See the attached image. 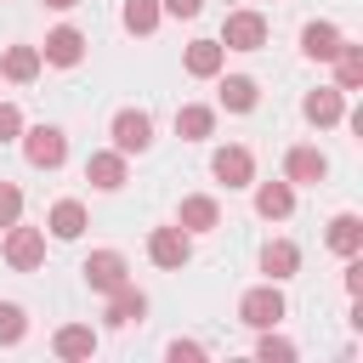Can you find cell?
<instances>
[{
	"label": "cell",
	"mask_w": 363,
	"mask_h": 363,
	"mask_svg": "<svg viewBox=\"0 0 363 363\" xmlns=\"http://www.w3.org/2000/svg\"><path fill=\"white\" fill-rule=\"evenodd\" d=\"M0 255H6L11 272H34V267H45V227H23V221H11L6 238H0Z\"/></svg>",
	"instance_id": "cell-1"
},
{
	"label": "cell",
	"mask_w": 363,
	"mask_h": 363,
	"mask_svg": "<svg viewBox=\"0 0 363 363\" xmlns=\"http://www.w3.org/2000/svg\"><path fill=\"white\" fill-rule=\"evenodd\" d=\"M284 289L278 284H255V289H244L238 295V323H250V329H278L284 323Z\"/></svg>",
	"instance_id": "cell-2"
},
{
	"label": "cell",
	"mask_w": 363,
	"mask_h": 363,
	"mask_svg": "<svg viewBox=\"0 0 363 363\" xmlns=\"http://www.w3.org/2000/svg\"><path fill=\"white\" fill-rule=\"evenodd\" d=\"M108 136H113V147L130 159V153H147L153 147V113L147 108H119L113 119H108Z\"/></svg>",
	"instance_id": "cell-3"
},
{
	"label": "cell",
	"mask_w": 363,
	"mask_h": 363,
	"mask_svg": "<svg viewBox=\"0 0 363 363\" xmlns=\"http://www.w3.org/2000/svg\"><path fill=\"white\" fill-rule=\"evenodd\" d=\"M23 159L34 164V170H57L62 159H68V136L57 130V125H23Z\"/></svg>",
	"instance_id": "cell-4"
},
{
	"label": "cell",
	"mask_w": 363,
	"mask_h": 363,
	"mask_svg": "<svg viewBox=\"0 0 363 363\" xmlns=\"http://www.w3.org/2000/svg\"><path fill=\"white\" fill-rule=\"evenodd\" d=\"M147 261L164 267V272H182V267L193 261V233H182L176 221H170V227H153V233H147Z\"/></svg>",
	"instance_id": "cell-5"
},
{
	"label": "cell",
	"mask_w": 363,
	"mask_h": 363,
	"mask_svg": "<svg viewBox=\"0 0 363 363\" xmlns=\"http://www.w3.org/2000/svg\"><path fill=\"white\" fill-rule=\"evenodd\" d=\"M210 176H216L221 187H250V182H255V153L238 147V142H227V147L210 153Z\"/></svg>",
	"instance_id": "cell-6"
},
{
	"label": "cell",
	"mask_w": 363,
	"mask_h": 363,
	"mask_svg": "<svg viewBox=\"0 0 363 363\" xmlns=\"http://www.w3.org/2000/svg\"><path fill=\"white\" fill-rule=\"evenodd\" d=\"M221 45H227V51H261V45H267V17H261V11H227Z\"/></svg>",
	"instance_id": "cell-7"
},
{
	"label": "cell",
	"mask_w": 363,
	"mask_h": 363,
	"mask_svg": "<svg viewBox=\"0 0 363 363\" xmlns=\"http://www.w3.org/2000/svg\"><path fill=\"white\" fill-rule=\"evenodd\" d=\"M323 176H329V153H323V147H306V142H301V147L284 153V182H289V187H318Z\"/></svg>",
	"instance_id": "cell-8"
},
{
	"label": "cell",
	"mask_w": 363,
	"mask_h": 363,
	"mask_svg": "<svg viewBox=\"0 0 363 363\" xmlns=\"http://www.w3.org/2000/svg\"><path fill=\"white\" fill-rule=\"evenodd\" d=\"M79 272H85V284H91L96 295H108V289H119V284L130 278V261H125L119 250H91Z\"/></svg>",
	"instance_id": "cell-9"
},
{
	"label": "cell",
	"mask_w": 363,
	"mask_h": 363,
	"mask_svg": "<svg viewBox=\"0 0 363 363\" xmlns=\"http://www.w3.org/2000/svg\"><path fill=\"white\" fill-rule=\"evenodd\" d=\"M125 176H130V164H125V153H119V147H102V153H91V159H85V182H91L96 193H119V187H125Z\"/></svg>",
	"instance_id": "cell-10"
},
{
	"label": "cell",
	"mask_w": 363,
	"mask_h": 363,
	"mask_svg": "<svg viewBox=\"0 0 363 363\" xmlns=\"http://www.w3.org/2000/svg\"><path fill=\"white\" fill-rule=\"evenodd\" d=\"M40 57H45L51 68H74V62H85V34H79L74 23H62V28H51V34H45Z\"/></svg>",
	"instance_id": "cell-11"
},
{
	"label": "cell",
	"mask_w": 363,
	"mask_h": 363,
	"mask_svg": "<svg viewBox=\"0 0 363 363\" xmlns=\"http://www.w3.org/2000/svg\"><path fill=\"white\" fill-rule=\"evenodd\" d=\"M301 113H306V125L329 130V125H340V119H346V91H335V85H318V91H306Z\"/></svg>",
	"instance_id": "cell-12"
},
{
	"label": "cell",
	"mask_w": 363,
	"mask_h": 363,
	"mask_svg": "<svg viewBox=\"0 0 363 363\" xmlns=\"http://www.w3.org/2000/svg\"><path fill=\"white\" fill-rule=\"evenodd\" d=\"M102 318H108L113 329H130V323H142V318H147V295L125 278L119 289H108V312H102Z\"/></svg>",
	"instance_id": "cell-13"
},
{
	"label": "cell",
	"mask_w": 363,
	"mask_h": 363,
	"mask_svg": "<svg viewBox=\"0 0 363 363\" xmlns=\"http://www.w3.org/2000/svg\"><path fill=\"white\" fill-rule=\"evenodd\" d=\"M176 227H182V233H210V227H221V204H216L210 193H187V199L176 204Z\"/></svg>",
	"instance_id": "cell-14"
},
{
	"label": "cell",
	"mask_w": 363,
	"mask_h": 363,
	"mask_svg": "<svg viewBox=\"0 0 363 363\" xmlns=\"http://www.w3.org/2000/svg\"><path fill=\"white\" fill-rule=\"evenodd\" d=\"M96 346H102V335H96L91 323H62V329L51 335V352H57V357H68V363L96 357Z\"/></svg>",
	"instance_id": "cell-15"
},
{
	"label": "cell",
	"mask_w": 363,
	"mask_h": 363,
	"mask_svg": "<svg viewBox=\"0 0 363 363\" xmlns=\"http://www.w3.org/2000/svg\"><path fill=\"white\" fill-rule=\"evenodd\" d=\"M182 68H187L193 79H216V74L227 68V45H221V40H193V45L182 51Z\"/></svg>",
	"instance_id": "cell-16"
},
{
	"label": "cell",
	"mask_w": 363,
	"mask_h": 363,
	"mask_svg": "<svg viewBox=\"0 0 363 363\" xmlns=\"http://www.w3.org/2000/svg\"><path fill=\"white\" fill-rule=\"evenodd\" d=\"M261 272H267V284L295 278V272H301V250H295L289 238H267V244H261Z\"/></svg>",
	"instance_id": "cell-17"
},
{
	"label": "cell",
	"mask_w": 363,
	"mask_h": 363,
	"mask_svg": "<svg viewBox=\"0 0 363 363\" xmlns=\"http://www.w3.org/2000/svg\"><path fill=\"white\" fill-rule=\"evenodd\" d=\"M255 187V216L261 221H284L295 210V187L289 182H250Z\"/></svg>",
	"instance_id": "cell-18"
},
{
	"label": "cell",
	"mask_w": 363,
	"mask_h": 363,
	"mask_svg": "<svg viewBox=\"0 0 363 363\" xmlns=\"http://www.w3.org/2000/svg\"><path fill=\"white\" fill-rule=\"evenodd\" d=\"M340 45H346V34H340V28H335V23H323V17H318V23H306V28H301V51H306V57H312V62H329V57H335V51H340Z\"/></svg>",
	"instance_id": "cell-19"
},
{
	"label": "cell",
	"mask_w": 363,
	"mask_h": 363,
	"mask_svg": "<svg viewBox=\"0 0 363 363\" xmlns=\"http://www.w3.org/2000/svg\"><path fill=\"white\" fill-rule=\"evenodd\" d=\"M40 68H45L40 45H6V57H0V74H6L11 85H28V79H40Z\"/></svg>",
	"instance_id": "cell-20"
},
{
	"label": "cell",
	"mask_w": 363,
	"mask_h": 363,
	"mask_svg": "<svg viewBox=\"0 0 363 363\" xmlns=\"http://www.w3.org/2000/svg\"><path fill=\"white\" fill-rule=\"evenodd\" d=\"M176 136H182V142H210V136H216V108L182 102V108H176Z\"/></svg>",
	"instance_id": "cell-21"
},
{
	"label": "cell",
	"mask_w": 363,
	"mask_h": 363,
	"mask_svg": "<svg viewBox=\"0 0 363 363\" xmlns=\"http://www.w3.org/2000/svg\"><path fill=\"white\" fill-rule=\"evenodd\" d=\"M221 79V108L227 113H250L255 102H261V85L250 79V74H216Z\"/></svg>",
	"instance_id": "cell-22"
},
{
	"label": "cell",
	"mask_w": 363,
	"mask_h": 363,
	"mask_svg": "<svg viewBox=\"0 0 363 363\" xmlns=\"http://www.w3.org/2000/svg\"><path fill=\"white\" fill-rule=\"evenodd\" d=\"M45 227H51V238H62V244H68V238H79L91 221H85V204H79V199H57V204H51V216H45Z\"/></svg>",
	"instance_id": "cell-23"
},
{
	"label": "cell",
	"mask_w": 363,
	"mask_h": 363,
	"mask_svg": "<svg viewBox=\"0 0 363 363\" xmlns=\"http://www.w3.org/2000/svg\"><path fill=\"white\" fill-rule=\"evenodd\" d=\"M323 244H329V250H335L340 261H346V255H357V250H363V221H357L352 210H340V216L329 221V233H323Z\"/></svg>",
	"instance_id": "cell-24"
},
{
	"label": "cell",
	"mask_w": 363,
	"mask_h": 363,
	"mask_svg": "<svg viewBox=\"0 0 363 363\" xmlns=\"http://www.w3.org/2000/svg\"><path fill=\"white\" fill-rule=\"evenodd\" d=\"M329 62H335V91H363V45L346 40Z\"/></svg>",
	"instance_id": "cell-25"
},
{
	"label": "cell",
	"mask_w": 363,
	"mask_h": 363,
	"mask_svg": "<svg viewBox=\"0 0 363 363\" xmlns=\"http://www.w3.org/2000/svg\"><path fill=\"white\" fill-rule=\"evenodd\" d=\"M159 17H164V11H159V0H125V6H119V23H125L130 34H153V28H159Z\"/></svg>",
	"instance_id": "cell-26"
},
{
	"label": "cell",
	"mask_w": 363,
	"mask_h": 363,
	"mask_svg": "<svg viewBox=\"0 0 363 363\" xmlns=\"http://www.w3.org/2000/svg\"><path fill=\"white\" fill-rule=\"evenodd\" d=\"M28 335V312L17 301H0V346H17Z\"/></svg>",
	"instance_id": "cell-27"
},
{
	"label": "cell",
	"mask_w": 363,
	"mask_h": 363,
	"mask_svg": "<svg viewBox=\"0 0 363 363\" xmlns=\"http://www.w3.org/2000/svg\"><path fill=\"white\" fill-rule=\"evenodd\" d=\"M255 357H261V363H289V357H295V340H284V335L261 329V340H255Z\"/></svg>",
	"instance_id": "cell-28"
},
{
	"label": "cell",
	"mask_w": 363,
	"mask_h": 363,
	"mask_svg": "<svg viewBox=\"0 0 363 363\" xmlns=\"http://www.w3.org/2000/svg\"><path fill=\"white\" fill-rule=\"evenodd\" d=\"M23 221V187L17 182H0V227Z\"/></svg>",
	"instance_id": "cell-29"
},
{
	"label": "cell",
	"mask_w": 363,
	"mask_h": 363,
	"mask_svg": "<svg viewBox=\"0 0 363 363\" xmlns=\"http://www.w3.org/2000/svg\"><path fill=\"white\" fill-rule=\"evenodd\" d=\"M17 136H23V108L17 102H0V147L17 142Z\"/></svg>",
	"instance_id": "cell-30"
},
{
	"label": "cell",
	"mask_w": 363,
	"mask_h": 363,
	"mask_svg": "<svg viewBox=\"0 0 363 363\" xmlns=\"http://www.w3.org/2000/svg\"><path fill=\"white\" fill-rule=\"evenodd\" d=\"M164 352H170V363H199V357H204V346H199V340H170Z\"/></svg>",
	"instance_id": "cell-31"
},
{
	"label": "cell",
	"mask_w": 363,
	"mask_h": 363,
	"mask_svg": "<svg viewBox=\"0 0 363 363\" xmlns=\"http://www.w3.org/2000/svg\"><path fill=\"white\" fill-rule=\"evenodd\" d=\"M159 11H164V17H199L204 0H159Z\"/></svg>",
	"instance_id": "cell-32"
},
{
	"label": "cell",
	"mask_w": 363,
	"mask_h": 363,
	"mask_svg": "<svg viewBox=\"0 0 363 363\" xmlns=\"http://www.w3.org/2000/svg\"><path fill=\"white\" fill-rule=\"evenodd\" d=\"M346 295H363V261L346 255Z\"/></svg>",
	"instance_id": "cell-33"
},
{
	"label": "cell",
	"mask_w": 363,
	"mask_h": 363,
	"mask_svg": "<svg viewBox=\"0 0 363 363\" xmlns=\"http://www.w3.org/2000/svg\"><path fill=\"white\" fill-rule=\"evenodd\" d=\"M40 6H51V11H74L79 0H40Z\"/></svg>",
	"instance_id": "cell-34"
}]
</instances>
